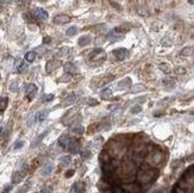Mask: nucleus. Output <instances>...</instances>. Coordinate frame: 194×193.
<instances>
[{
  "mask_svg": "<svg viewBox=\"0 0 194 193\" xmlns=\"http://www.w3.org/2000/svg\"><path fill=\"white\" fill-rule=\"evenodd\" d=\"M145 90H147V87L143 84H137V85H133L131 87V93H140L145 91Z\"/></svg>",
  "mask_w": 194,
  "mask_h": 193,
  "instance_id": "23",
  "label": "nucleus"
},
{
  "mask_svg": "<svg viewBox=\"0 0 194 193\" xmlns=\"http://www.w3.org/2000/svg\"><path fill=\"white\" fill-rule=\"evenodd\" d=\"M54 170V163L53 162H47L44 163V166L41 168V175L42 177H49Z\"/></svg>",
  "mask_w": 194,
  "mask_h": 193,
  "instance_id": "10",
  "label": "nucleus"
},
{
  "mask_svg": "<svg viewBox=\"0 0 194 193\" xmlns=\"http://www.w3.org/2000/svg\"><path fill=\"white\" fill-rule=\"evenodd\" d=\"M189 4H192V5H194V1H189Z\"/></svg>",
  "mask_w": 194,
  "mask_h": 193,
  "instance_id": "49",
  "label": "nucleus"
},
{
  "mask_svg": "<svg viewBox=\"0 0 194 193\" xmlns=\"http://www.w3.org/2000/svg\"><path fill=\"white\" fill-rule=\"evenodd\" d=\"M107 38H109L110 42H118V41H120V39L124 38V35H123L122 32H119L117 29H114V30H112L109 32Z\"/></svg>",
  "mask_w": 194,
  "mask_h": 193,
  "instance_id": "9",
  "label": "nucleus"
},
{
  "mask_svg": "<svg viewBox=\"0 0 194 193\" xmlns=\"http://www.w3.org/2000/svg\"><path fill=\"white\" fill-rule=\"evenodd\" d=\"M181 179H182L183 181H186L189 186L194 187V167H189V168L182 174Z\"/></svg>",
  "mask_w": 194,
  "mask_h": 193,
  "instance_id": "6",
  "label": "nucleus"
},
{
  "mask_svg": "<svg viewBox=\"0 0 194 193\" xmlns=\"http://www.w3.org/2000/svg\"><path fill=\"white\" fill-rule=\"evenodd\" d=\"M1 10H2V8H1V6H0V12H1Z\"/></svg>",
  "mask_w": 194,
  "mask_h": 193,
  "instance_id": "50",
  "label": "nucleus"
},
{
  "mask_svg": "<svg viewBox=\"0 0 194 193\" xmlns=\"http://www.w3.org/2000/svg\"><path fill=\"white\" fill-rule=\"evenodd\" d=\"M75 99H76V97H75L74 94H71V95H69V97H68V98L64 100V103H63L62 105H63V106H68V105H71V104L75 101Z\"/></svg>",
  "mask_w": 194,
  "mask_h": 193,
  "instance_id": "32",
  "label": "nucleus"
},
{
  "mask_svg": "<svg viewBox=\"0 0 194 193\" xmlns=\"http://www.w3.org/2000/svg\"><path fill=\"white\" fill-rule=\"evenodd\" d=\"M70 141H71V138H70L69 135L68 134H63V135L60 136V138H58V146L61 148H63V149H66V148L69 146Z\"/></svg>",
  "mask_w": 194,
  "mask_h": 193,
  "instance_id": "11",
  "label": "nucleus"
},
{
  "mask_svg": "<svg viewBox=\"0 0 194 193\" xmlns=\"http://www.w3.org/2000/svg\"><path fill=\"white\" fill-rule=\"evenodd\" d=\"M24 143H25V142H24L23 139H19V141H17L16 143L13 144V149H15V150H18V149H20V148H23Z\"/></svg>",
  "mask_w": 194,
  "mask_h": 193,
  "instance_id": "40",
  "label": "nucleus"
},
{
  "mask_svg": "<svg viewBox=\"0 0 194 193\" xmlns=\"http://www.w3.org/2000/svg\"><path fill=\"white\" fill-rule=\"evenodd\" d=\"M158 68L162 70V72H164V73H170V66L168 64V63H161L160 66H158Z\"/></svg>",
  "mask_w": 194,
  "mask_h": 193,
  "instance_id": "35",
  "label": "nucleus"
},
{
  "mask_svg": "<svg viewBox=\"0 0 194 193\" xmlns=\"http://www.w3.org/2000/svg\"><path fill=\"white\" fill-rule=\"evenodd\" d=\"M92 42V37L91 35H84L82 37H80L78 41V44L80 46H87L88 44H91Z\"/></svg>",
  "mask_w": 194,
  "mask_h": 193,
  "instance_id": "16",
  "label": "nucleus"
},
{
  "mask_svg": "<svg viewBox=\"0 0 194 193\" xmlns=\"http://www.w3.org/2000/svg\"><path fill=\"white\" fill-rule=\"evenodd\" d=\"M37 122V118H36V113H32L28 118V126H32L33 124Z\"/></svg>",
  "mask_w": 194,
  "mask_h": 193,
  "instance_id": "36",
  "label": "nucleus"
},
{
  "mask_svg": "<svg viewBox=\"0 0 194 193\" xmlns=\"http://www.w3.org/2000/svg\"><path fill=\"white\" fill-rule=\"evenodd\" d=\"M86 185L82 181H76L74 182V185L71 186V192L73 193H85Z\"/></svg>",
  "mask_w": 194,
  "mask_h": 193,
  "instance_id": "12",
  "label": "nucleus"
},
{
  "mask_svg": "<svg viewBox=\"0 0 194 193\" xmlns=\"http://www.w3.org/2000/svg\"><path fill=\"white\" fill-rule=\"evenodd\" d=\"M60 66H61V62L58 60H50V61H48L47 66H45V70L48 73H50V72L55 70L56 68H58Z\"/></svg>",
  "mask_w": 194,
  "mask_h": 193,
  "instance_id": "14",
  "label": "nucleus"
},
{
  "mask_svg": "<svg viewBox=\"0 0 194 193\" xmlns=\"http://www.w3.org/2000/svg\"><path fill=\"white\" fill-rule=\"evenodd\" d=\"M8 99L6 97H0V112H4L7 107Z\"/></svg>",
  "mask_w": 194,
  "mask_h": 193,
  "instance_id": "25",
  "label": "nucleus"
},
{
  "mask_svg": "<svg viewBox=\"0 0 194 193\" xmlns=\"http://www.w3.org/2000/svg\"><path fill=\"white\" fill-rule=\"evenodd\" d=\"M112 54L116 57V60L122 61V60H124V59H126L129 56V51L126 49H124V48H118V49H114L112 51Z\"/></svg>",
  "mask_w": 194,
  "mask_h": 193,
  "instance_id": "8",
  "label": "nucleus"
},
{
  "mask_svg": "<svg viewBox=\"0 0 194 193\" xmlns=\"http://www.w3.org/2000/svg\"><path fill=\"white\" fill-rule=\"evenodd\" d=\"M192 193H194V187H193V191H192Z\"/></svg>",
  "mask_w": 194,
  "mask_h": 193,
  "instance_id": "51",
  "label": "nucleus"
},
{
  "mask_svg": "<svg viewBox=\"0 0 194 193\" xmlns=\"http://www.w3.org/2000/svg\"><path fill=\"white\" fill-rule=\"evenodd\" d=\"M30 187H31V181H26V182H25L23 186H20V187L18 188L17 193H25V192H28V191L30 190Z\"/></svg>",
  "mask_w": 194,
  "mask_h": 193,
  "instance_id": "26",
  "label": "nucleus"
},
{
  "mask_svg": "<svg viewBox=\"0 0 194 193\" xmlns=\"http://www.w3.org/2000/svg\"><path fill=\"white\" fill-rule=\"evenodd\" d=\"M53 22L55 24H58V25H62V24H66V23H69L70 22V17L67 15H56L54 19H53Z\"/></svg>",
  "mask_w": 194,
  "mask_h": 193,
  "instance_id": "13",
  "label": "nucleus"
},
{
  "mask_svg": "<svg viewBox=\"0 0 194 193\" xmlns=\"http://www.w3.org/2000/svg\"><path fill=\"white\" fill-rule=\"evenodd\" d=\"M2 132H4V129H2V128H0V137L2 136Z\"/></svg>",
  "mask_w": 194,
  "mask_h": 193,
  "instance_id": "48",
  "label": "nucleus"
},
{
  "mask_svg": "<svg viewBox=\"0 0 194 193\" xmlns=\"http://www.w3.org/2000/svg\"><path fill=\"white\" fill-rule=\"evenodd\" d=\"M70 163H71V157H70L69 155H64L62 156L61 159H60V167H63V168H66V167H68Z\"/></svg>",
  "mask_w": 194,
  "mask_h": 193,
  "instance_id": "19",
  "label": "nucleus"
},
{
  "mask_svg": "<svg viewBox=\"0 0 194 193\" xmlns=\"http://www.w3.org/2000/svg\"><path fill=\"white\" fill-rule=\"evenodd\" d=\"M29 169V166L28 163H23L17 170H15L12 173V177H11V184L12 185H17V184H20L23 181V179L25 178L26 173Z\"/></svg>",
  "mask_w": 194,
  "mask_h": 193,
  "instance_id": "3",
  "label": "nucleus"
},
{
  "mask_svg": "<svg viewBox=\"0 0 194 193\" xmlns=\"http://www.w3.org/2000/svg\"><path fill=\"white\" fill-rule=\"evenodd\" d=\"M112 94V90H111V87H105L104 90H101L100 92V95L101 98H107Z\"/></svg>",
  "mask_w": 194,
  "mask_h": 193,
  "instance_id": "31",
  "label": "nucleus"
},
{
  "mask_svg": "<svg viewBox=\"0 0 194 193\" xmlns=\"http://www.w3.org/2000/svg\"><path fill=\"white\" fill-rule=\"evenodd\" d=\"M63 69L66 72V74H71V73H78V67L74 64V63H71V62H67L64 66H63Z\"/></svg>",
  "mask_w": 194,
  "mask_h": 193,
  "instance_id": "15",
  "label": "nucleus"
},
{
  "mask_svg": "<svg viewBox=\"0 0 194 193\" xmlns=\"http://www.w3.org/2000/svg\"><path fill=\"white\" fill-rule=\"evenodd\" d=\"M99 159H100V162L101 164H105V163H109L111 162V160H112V157L109 155V153L106 151V150H102L99 155Z\"/></svg>",
  "mask_w": 194,
  "mask_h": 193,
  "instance_id": "18",
  "label": "nucleus"
},
{
  "mask_svg": "<svg viewBox=\"0 0 194 193\" xmlns=\"http://www.w3.org/2000/svg\"><path fill=\"white\" fill-rule=\"evenodd\" d=\"M68 53H69V48H68V46H62V48H60V49L56 51V56H57V57H62V56H66Z\"/></svg>",
  "mask_w": 194,
  "mask_h": 193,
  "instance_id": "27",
  "label": "nucleus"
},
{
  "mask_svg": "<svg viewBox=\"0 0 194 193\" xmlns=\"http://www.w3.org/2000/svg\"><path fill=\"white\" fill-rule=\"evenodd\" d=\"M37 91H38L37 86L33 85V84H29V85L25 87V95H26V98H28L29 100H32V99L36 97Z\"/></svg>",
  "mask_w": 194,
  "mask_h": 193,
  "instance_id": "7",
  "label": "nucleus"
},
{
  "mask_svg": "<svg viewBox=\"0 0 194 193\" xmlns=\"http://www.w3.org/2000/svg\"><path fill=\"white\" fill-rule=\"evenodd\" d=\"M70 80H71V75L69 74H63L61 77H58V82H69Z\"/></svg>",
  "mask_w": 194,
  "mask_h": 193,
  "instance_id": "37",
  "label": "nucleus"
},
{
  "mask_svg": "<svg viewBox=\"0 0 194 193\" xmlns=\"http://www.w3.org/2000/svg\"><path fill=\"white\" fill-rule=\"evenodd\" d=\"M176 166H182V162H181V161H174V162L171 163V167H173V168H174V169H175V168H176Z\"/></svg>",
  "mask_w": 194,
  "mask_h": 193,
  "instance_id": "46",
  "label": "nucleus"
},
{
  "mask_svg": "<svg viewBox=\"0 0 194 193\" xmlns=\"http://www.w3.org/2000/svg\"><path fill=\"white\" fill-rule=\"evenodd\" d=\"M39 193H53V190L50 187H48V186H44V187L41 188V192Z\"/></svg>",
  "mask_w": 194,
  "mask_h": 193,
  "instance_id": "43",
  "label": "nucleus"
},
{
  "mask_svg": "<svg viewBox=\"0 0 194 193\" xmlns=\"http://www.w3.org/2000/svg\"><path fill=\"white\" fill-rule=\"evenodd\" d=\"M78 32H79L78 26H70L69 29L66 31V35H67L68 37H73V36L78 35Z\"/></svg>",
  "mask_w": 194,
  "mask_h": 193,
  "instance_id": "28",
  "label": "nucleus"
},
{
  "mask_svg": "<svg viewBox=\"0 0 194 193\" xmlns=\"http://www.w3.org/2000/svg\"><path fill=\"white\" fill-rule=\"evenodd\" d=\"M12 184H8V185L5 186V188H4V191H2V193H10L11 192V190H12Z\"/></svg>",
  "mask_w": 194,
  "mask_h": 193,
  "instance_id": "44",
  "label": "nucleus"
},
{
  "mask_svg": "<svg viewBox=\"0 0 194 193\" xmlns=\"http://www.w3.org/2000/svg\"><path fill=\"white\" fill-rule=\"evenodd\" d=\"M28 68V64L25 63V61H18L15 64V69H16L17 73H23V72H25V69Z\"/></svg>",
  "mask_w": 194,
  "mask_h": 193,
  "instance_id": "20",
  "label": "nucleus"
},
{
  "mask_svg": "<svg viewBox=\"0 0 194 193\" xmlns=\"http://www.w3.org/2000/svg\"><path fill=\"white\" fill-rule=\"evenodd\" d=\"M130 85H131V79L125 77L118 82V88H127V87H130Z\"/></svg>",
  "mask_w": 194,
  "mask_h": 193,
  "instance_id": "22",
  "label": "nucleus"
},
{
  "mask_svg": "<svg viewBox=\"0 0 194 193\" xmlns=\"http://www.w3.org/2000/svg\"><path fill=\"white\" fill-rule=\"evenodd\" d=\"M125 193H140L142 187L137 182H129V184H123L120 186Z\"/></svg>",
  "mask_w": 194,
  "mask_h": 193,
  "instance_id": "4",
  "label": "nucleus"
},
{
  "mask_svg": "<svg viewBox=\"0 0 194 193\" xmlns=\"http://www.w3.org/2000/svg\"><path fill=\"white\" fill-rule=\"evenodd\" d=\"M31 15L33 18H36V19H38V20H47L48 18H49V15H48V12L44 10V8L42 7H36L33 8L31 11Z\"/></svg>",
  "mask_w": 194,
  "mask_h": 193,
  "instance_id": "5",
  "label": "nucleus"
},
{
  "mask_svg": "<svg viewBox=\"0 0 194 193\" xmlns=\"http://www.w3.org/2000/svg\"><path fill=\"white\" fill-rule=\"evenodd\" d=\"M87 104H88L89 106H97V105L99 104V101L97 100V99H94V98H88V99H87Z\"/></svg>",
  "mask_w": 194,
  "mask_h": 193,
  "instance_id": "41",
  "label": "nucleus"
},
{
  "mask_svg": "<svg viewBox=\"0 0 194 193\" xmlns=\"http://www.w3.org/2000/svg\"><path fill=\"white\" fill-rule=\"evenodd\" d=\"M157 177H158V169L151 168L147 163H142L140 168L137 169V173H136L137 184L142 187V190H143V187L144 188L149 187L155 181Z\"/></svg>",
  "mask_w": 194,
  "mask_h": 193,
  "instance_id": "1",
  "label": "nucleus"
},
{
  "mask_svg": "<svg viewBox=\"0 0 194 193\" xmlns=\"http://www.w3.org/2000/svg\"><path fill=\"white\" fill-rule=\"evenodd\" d=\"M73 174H74V170H73V169H69L68 172H67V173H66V177H67V178H69L70 175H73Z\"/></svg>",
  "mask_w": 194,
  "mask_h": 193,
  "instance_id": "47",
  "label": "nucleus"
},
{
  "mask_svg": "<svg viewBox=\"0 0 194 193\" xmlns=\"http://www.w3.org/2000/svg\"><path fill=\"white\" fill-rule=\"evenodd\" d=\"M35 59H36V51H28L25 54V61L32 62L35 61Z\"/></svg>",
  "mask_w": 194,
  "mask_h": 193,
  "instance_id": "30",
  "label": "nucleus"
},
{
  "mask_svg": "<svg viewBox=\"0 0 194 193\" xmlns=\"http://www.w3.org/2000/svg\"><path fill=\"white\" fill-rule=\"evenodd\" d=\"M49 116V110H42L36 113V118H37V122H43L47 119V117Z\"/></svg>",
  "mask_w": 194,
  "mask_h": 193,
  "instance_id": "21",
  "label": "nucleus"
},
{
  "mask_svg": "<svg viewBox=\"0 0 194 193\" xmlns=\"http://www.w3.org/2000/svg\"><path fill=\"white\" fill-rule=\"evenodd\" d=\"M140 111H142V106L140 105H135V106H132L130 108V112L132 115H137V113H140Z\"/></svg>",
  "mask_w": 194,
  "mask_h": 193,
  "instance_id": "38",
  "label": "nucleus"
},
{
  "mask_svg": "<svg viewBox=\"0 0 194 193\" xmlns=\"http://www.w3.org/2000/svg\"><path fill=\"white\" fill-rule=\"evenodd\" d=\"M80 155H81V157H82L84 160H88V159L92 156V151L88 150V149H85V150H82V151L80 153Z\"/></svg>",
  "mask_w": 194,
  "mask_h": 193,
  "instance_id": "33",
  "label": "nucleus"
},
{
  "mask_svg": "<svg viewBox=\"0 0 194 193\" xmlns=\"http://www.w3.org/2000/svg\"><path fill=\"white\" fill-rule=\"evenodd\" d=\"M162 85L164 87H168V88H171L175 86V80L174 79H164L162 81Z\"/></svg>",
  "mask_w": 194,
  "mask_h": 193,
  "instance_id": "29",
  "label": "nucleus"
},
{
  "mask_svg": "<svg viewBox=\"0 0 194 193\" xmlns=\"http://www.w3.org/2000/svg\"><path fill=\"white\" fill-rule=\"evenodd\" d=\"M119 107H120L119 104H111V105L107 106V110H110V111H116V110H118Z\"/></svg>",
  "mask_w": 194,
  "mask_h": 193,
  "instance_id": "42",
  "label": "nucleus"
},
{
  "mask_svg": "<svg viewBox=\"0 0 194 193\" xmlns=\"http://www.w3.org/2000/svg\"><path fill=\"white\" fill-rule=\"evenodd\" d=\"M54 99V94H44L42 97V101L43 103H48V101H51Z\"/></svg>",
  "mask_w": 194,
  "mask_h": 193,
  "instance_id": "39",
  "label": "nucleus"
},
{
  "mask_svg": "<svg viewBox=\"0 0 194 193\" xmlns=\"http://www.w3.org/2000/svg\"><path fill=\"white\" fill-rule=\"evenodd\" d=\"M192 51H193V48H192V46H186V48H183V49L180 51V54L182 55V56H188V55L192 54Z\"/></svg>",
  "mask_w": 194,
  "mask_h": 193,
  "instance_id": "34",
  "label": "nucleus"
},
{
  "mask_svg": "<svg viewBox=\"0 0 194 193\" xmlns=\"http://www.w3.org/2000/svg\"><path fill=\"white\" fill-rule=\"evenodd\" d=\"M175 72H176L178 74H185V73H186V69L182 68V67H178V68L175 69Z\"/></svg>",
  "mask_w": 194,
  "mask_h": 193,
  "instance_id": "45",
  "label": "nucleus"
},
{
  "mask_svg": "<svg viewBox=\"0 0 194 193\" xmlns=\"http://www.w3.org/2000/svg\"><path fill=\"white\" fill-rule=\"evenodd\" d=\"M164 157H166V155L163 154L160 149H153L150 153H148L145 155L144 163H147L148 166H150L151 168H156L157 169V167H160L161 164H163Z\"/></svg>",
  "mask_w": 194,
  "mask_h": 193,
  "instance_id": "2",
  "label": "nucleus"
},
{
  "mask_svg": "<svg viewBox=\"0 0 194 193\" xmlns=\"http://www.w3.org/2000/svg\"><path fill=\"white\" fill-rule=\"evenodd\" d=\"M67 149L69 150V153L75 154V153H78L79 149H80V144H79L78 141H75V139L71 138V141H70V143H69V146L67 147Z\"/></svg>",
  "mask_w": 194,
  "mask_h": 193,
  "instance_id": "17",
  "label": "nucleus"
},
{
  "mask_svg": "<svg viewBox=\"0 0 194 193\" xmlns=\"http://www.w3.org/2000/svg\"><path fill=\"white\" fill-rule=\"evenodd\" d=\"M71 132L75 134V135H84L85 132V128L82 125H75L71 128Z\"/></svg>",
  "mask_w": 194,
  "mask_h": 193,
  "instance_id": "24",
  "label": "nucleus"
}]
</instances>
